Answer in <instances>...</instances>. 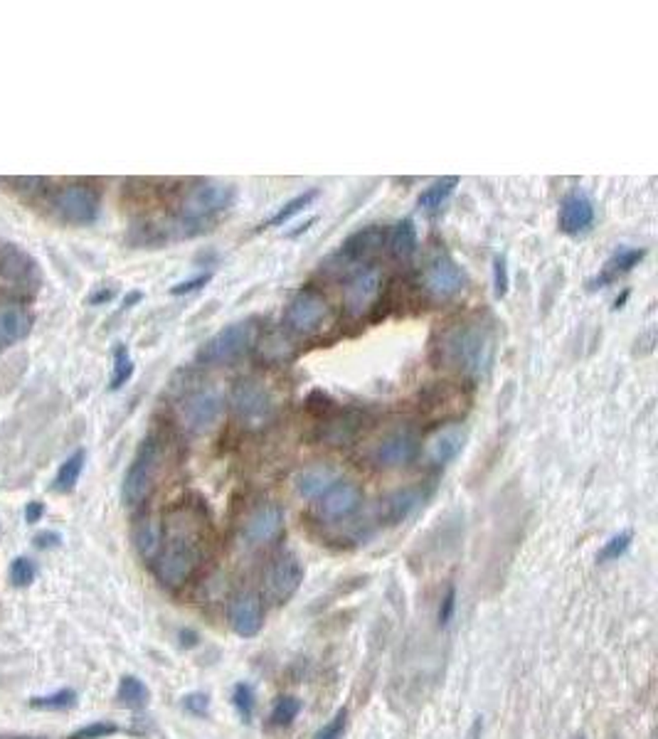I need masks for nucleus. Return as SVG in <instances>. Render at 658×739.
Listing matches in <instances>:
<instances>
[{
	"mask_svg": "<svg viewBox=\"0 0 658 739\" xmlns=\"http://www.w3.org/2000/svg\"><path fill=\"white\" fill-rule=\"evenodd\" d=\"M235 203V187L229 183L205 180L187 190L180 203V212L173 222H168L171 239H190L205 232L229 205Z\"/></svg>",
	"mask_w": 658,
	"mask_h": 739,
	"instance_id": "1",
	"label": "nucleus"
},
{
	"mask_svg": "<svg viewBox=\"0 0 658 739\" xmlns=\"http://www.w3.org/2000/svg\"><path fill=\"white\" fill-rule=\"evenodd\" d=\"M442 360L463 375L481 378L494 360V333L481 320L456 323L442 336Z\"/></svg>",
	"mask_w": 658,
	"mask_h": 739,
	"instance_id": "2",
	"label": "nucleus"
},
{
	"mask_svg": "<svg viewBox=\"0 0 658 739\" xmlns=\"http://www.w3.org/2000/svg\"><path fill=\"white\" fill-rule=\"evenodd\" d=\"M200 557H203V547L196 530L186 523H175L168 533V543L158 552L155 575L165 586L186 585L196 575Z\"/></svg>",
	"mask_w": 658,
	"mask_h": 739,
	"instance_id": "3",
	"label": "nucleus"
},
{
	"mask_svg": "<svg viewBox=\"0 0 658 739\" xmlns=\"http://www.w3.org/2000/svg\"><path fill=\"white\" fill-rule=\"evenodd\" d=\"M163 461V446L158 436H146L138 452H136L134 461L129 466V471L124 476V486H121V498L126 505H141L151 495L155 486V476Z\"/></svg>",
	"mask_w": 658,
	"mask_h": 739,
	"instance_id": "4",
	"label": "nucleus"
},
{
	"mask_svg": "<svg viewBox=\"0 0 658 739\" xmlns=\"http://www.w3.org/2000/svg\"><path fill=\"white\" fill-rule=\"evenodd\" d=\"M257 328L252 320H242V323H232L227 328L217 330L215 336L205 340L200 350H197V362L203 365H229L237 358H242L249 350V345L254 343Z\"/></svg>",
	"mask_w": 658,
	"mask_h": 739,
	"instance_id": "5",
	"label": "nucleus"
},
{
	"mask_svg": "<svg viewBox=\"0 0 658 739\" xmlns=\"http://www.w3.org/2000/svg\"><path fill=\"white\" fill-rule=\"evenodd\" d=\"M99 207H102L99 193L94 187H89V185L82 183L62 185L52 195L54 215L60 217L62 222H67V225H92V222H96V217H99Z\"/></svg>",
	"mask_w": 658,
	"mask_h": 739,
	"instance_id": "6",
	"label": "nucleus"
},
{
	"mask_svg": "<svg viewBox=\"0 0 658 739\" xmlns=\"http://www.w3.org/2000/svg\"><path fill=\"white\" fill-rule=\"evenodd\" d=\"M222 410H225V402L215 387H197L180 397L178 419L183 424V429L193 431V434H205L222 417Z\"/></svg>",
	"mask_w": 658,
	"mask_h": 739,
	"instance_id": "7",
	"label": "nucleus"
},
{
	"mask_svg": "<svg viewBox=\"0 0 658 739\" xmlns=\"http://www.w3.org/2000/svg\"><path fill=\"white\" fill-rule=\"evenodd\" d=\"M40 284V267L22 246L0 245V286L15 294H35Z\"/></svg>",
	"mask_w": 658,
	"mask_h": 739,
	"instance_id": "8",
	"label": "nucleus"
},
{
	"mask_svg": "<svg viewBox=\"0 0 658 739\" xmlns=\"http://www.w3.org/2000/svg\"><path fill=\"white\" fill-rule=\"evenodd\" d=\"M232 411L235 417L249 429H259L264 427L271 414H274V402L271 394L259 380H239L232 387V397H229Z\"/></svg>",
	"mask_w": 658,
	"mask_h": 739,
	"instance_id": "9",
	"label": "nucleus"
},
{
	"mask_svg": "<svg viewBox=\"0 0 658 739\" xmlns=\"http://www.w3.org/2000/svg\"><path fill=\"white\" fill-rule=\"evenodd\" d=\"M330 308L326 298L313 288H301L296 296L288 301L287 326L298 336H311L329 320Z\"/></svg>",
	"mask_w": 658,
	"mask_h": 739,
	"instance_id": "10",
	"label": "nucleus"
},
{
	"mask_svg": "<svg viewBox=\"0 0 658 739\" xmlns=\"http://www.w3.org/2000/svg\"><path fill=\"white\" fill-rule=\"evenodd\" d=\"M422 284L424 288L432 294L434 298L439 301H446V298L456 296L459 291H463L466 286V274L463 269L454 262L449 254H437V257L427 264L422 274Z\"/></svg>",
	"mask_w": 658,
	"mask_h": 739,
	"instance_id": "11",
	"label": "nucleus"
},
{
	"mask_svg": "<svg viewBox=\"0 0 658 739\" xmlns=\"http://www.w3.org/2000/svg\"><path fill=\"white\" fill-rule=\"evenodd\" d=\"M382 288L380 271L375 267H361L346 284L343 291V306L353 319H358L362 313H368L371 306L378 301Z\"/></svg>",
	"mask_w": 658,
	"mask_h": 739,
	"instance_id": "12",
	"label": "nucleus"
},
{
	"mask_svg": "<svg viewBox=\"0 0 658 739\" xmlns=\"http://www.w3.org/2000/svg\"><path fill=\"white\" fill-rule=\"evenodd\" d=\"M417 452H420L417 436L410 429H397L375 444L371 459L380 469H402V466L414 461Z\"/></svg>",
	"mask_w": 658,
	"mask_h": 739,
	"instance_id": "13",
	"label": "nucleus"
},
{
	"mask_svg": "<svg viewBox=\"0 0 658 739\" xmlns=\"http://www.w3.org/2000/svg\"><path fill=\"white\" fill-rule=\"evenodd\" d=\"M304 582V565L298 562L296 554H281L267 569V594L284 604L296 594Z\"/></svg>",
	"mask_w": 658,
	"mask_h": 739,
	"instance_id": "14",
	"label": "nucleus"
},
{
	"mask_svg": "<svg viewBox=\"0 0 658 739\" xmlns=\"http://www.w3.org/2000/svg\"><path fill=\"white\" fill-rule=\"evenodd\" d=\"M362 503V493L355 483L336 481L329 491L319 498V508L323 518L329 520H343L353 515Z\"/></svg>",
	"mask_w": 658,
	"mask_h": 739,
	"instance_id": "15",
	"label": "nucleus"
},
{
	"mask_svg": "<svg viewBox=\"0 0 658 739\" xmlns=\"http://www.w3.org/2000/svg\"><path fill=\"white\" fill-rule=\"evenodd\" d=\"M595 225V203L585 193H572L562 200L560 215H557V227L562 235L577 237L585 235L589 227Z\"/></svg>",
	"mask_w": 658,
	"mask_h": 739,
	"instance_id": "16",
	"label": "nucleus"
},
{
	"mask_svg": "<svg viewBox=\"0 0 658 739\" xmlns=\"http://www.w3.org/2000/svg\"><path fill=\"white\" fill-rule=\"evenodd\" d=\"M281 530H284V511L274 503L259 505L245 525V540L249 547H257V544L271 543Z\"/></svg>",
	"mask_w": 658,
	"mask_h": 739,
	"instance_id": "17",
	"label": "nucleus"
},
{
	"mask_svg": "<svg viewBox=\"0 0 658 739\" xmlns=\"http://www.w3.org/2000/svg\"><path fill=\"white\" fill-rule=\"evenodd\" d=\"M229 627L237 636L252 638L262 628V602L254 592H245L229 604Z\"/></svg>",
	"mask_w": 658,
	"mask_h": 739,
	"instance_id": "18",
	"label": "nucleus"
},
{
	"mask_svg": "<svg viewBox=\"0 0 658 739\" xmlns=\"http://www.w3.org/2000/svg\"><path fill=\"white\" fill-rule=\"evenodd\" d=\"M646 257V249L644 246H619L617 252L604 262L602 271L596 274L595 278H589V291H596V288H604L609 284H614L619 277L629 274L631 269L637 267L641 259Z\"/></svg>",
	"mask_w": 658,
	"mask_h": 739,
	"instance_id": "19",
	"label": "nucleus"
},
{
	"mask_svg": "<svg viewBox=\"0 0 658 739\" xmlns=\"http://www.w3.org/2000/svg\"><path fill=\"white\" fill-rule=\"evenodd\" d=\"M463 444H466V429H463L462 424L442 427L427 442V459L437 463V466H446V463H452L462 453Z\"/></svg>",
	"mask_w": 658,
	"mask_h": 739,
	"instance_id": "20",
	"label": "nucleus"
},
{
	"mask_svg": "<svg viewBox=\"0 0 658 739\" xmlns=\"http://www.w3.org/2000/svg\"><path fill=\"white\" fill-rule=\"evenodd\" d=\"M382 237H385V232L380 227H365V229L346 239V245L340 246L338 259L346 262L348 267H361L362 262L382 245Z\"/></svg>",
	"mask_w": 658,
	"mask_h": 739,
	"instance_id": "21",
	"label": "nucleus"
},
{
	"mask_svg": "<svg viewBox=\"0 0 658 739\" xmlns=\"http://www.w3.org/2000/svg\"><path fill=\"white\" fill-rule=\"evenodd\" d=\"M32 328V316L22 306H0V345L21 343Z\"/></svg>",
	"mask_w": 658,
	"mask_h": 739,
	"instance_id": "22",
	"label": "nucleus"
},
{
	"mask_svg": "<svg viewBox=\"0 0 658 739\" xmlns=\"http://www.w3.org/2000/svg\"><path fill=\"white\" fill-rule=\"evenodd\" d=\"M424 501V493L420 488H402V491L392 493L390 498L385 501V520L392 525L407 520L420 503Z\"/></svg>",
	"mask_w": 658,
	"mask_h": 739,
	"instance_id": "23",
	"label": "nucleus"
},
{
	"mask_svg": "<svg viewBox=\"0 0 658 739\" xmlns=\"http://www.w3.org/2000/svg\"><path fill=\"white\" fill-rule=\"evenodd\" d=\"M387 249L397 262H407L417 252V227H414L410 217H404L392 227L390 235H387Z\"/></svg>",
	"mask_w": 658,
	"mask_h": 739,
	"instance_id": "24",
	"label": "nucleus"
},
{
	"mask_svg": "<svg viewBox=\"0 0 658 739\" xmlns=\"http://www.w3.org/2000/svg\"><path fill=\"white\" fill-rule=\"evenodd\" d=\"M333 483H336V473L330 471V469H326V466H311L306 471L298 473L294 486H296L298 495H304V498H321Z\"/></svg>",
	"mask_w": 658,
	"mask_h": 739,
	"instance_id": "25",
	"label": "nucleus"
},
{
	"mask_svg": "<svg viewBox=\"0 0 658 739\" xmlns=\"http://www.w3.org/2000/svg\"><path fill=\"white\" fill-rule=\"evenodd\" d=\"M134 543L136 550H138V554L144 560H154L155 554L161 552V547H163V527H161V523L155 518H151V515L144 518V520H138L134 530Z\"/></svg>",
	"mask_w": 658,
	"mask_h": 739,
	"instance_id": "26",
	"label": "nucleus"
},
{
	"mask_svg": "<svg viewBox=\"0 0 658 739\" xmlns=\"http://www.w3.org/2000/svg\"><path fill=\"white\" fill-rule=\"evenodd\" d=\"M456 185H459V178H456V175H449V178H442V180H434L429 187H424L422 193H420L417 205L422 207V210H437V207H442L444 203L452 197Z\"/></svg>",
	"mask_w": 658,
	"mask_h": 739,
	"instance_id": "27",
	"label": "nucleus"
},
{
	"mask_svg": "<svg viewBox=\"0 0 658 739\" xmlns=\"http://www.w3.org/2000/svg\"><path fill=\"white\" fill-rule=\"evenodd\" d=\"M316 197H319V190H316V187H311V190H306V193L291 197L288 203H284V205L279 207L274 215L269 217L267 225H262V229H264V227H284L287 222H291L298 212H304V210H306V207H309Z\"/></svg>",
	"mask_w": 658,
	"mask_h": 739,
	"instance_id": "28",
	"label": "nucleus"
},
{
	"mask_svg": "<svg viewBox=\"0 0 658 739\" xmlns=\"http://www.w3.org/2000/svg\"><path fill=\"white\" fill-rule=\"evenodd\" d=\"M84 461H87V453H84V449L74 452L70 459H64V463L60 466V471H57V476H54V486H52V488L60 493L72 491L84 471Z\"/></svg>",
	"mask_w": 658,
	"mask_h": 739,
	"instance_id": "29",
	"label": "nucleus"
},
{
	"mask_svg": "<svg viewBox=\"0 0 658 739\" xmlns=\"http://www.w3.org/2000/svg\"><path fill=\"white\" fill-rule=\"evenodd\" d=\"M134 375V360L129 355V348L124 343H119L116 350H113V370H112V380H109V390H121L126 382L131 380Z\"/></svg>",
	"mask_w": 658,
	"mask_h": 739,
	"instance_id": "30",
	"label": "nucleus"
},
{
	"mask_svg": "<svg viewBox=\"0 0 658 739\" xmlns=\"http://www.w3.org/2000/svg\"><path fill=\"white\" fill-rule=\"evenodd\" d=\"M119 700L126 708H144L148 702V688L138 677H124L121 685H119Z\"/></svg>",
	"mask_w": 658,
	"mask_h": 739,
	"instance_id": "31",
	"label": "nucleus"
},
{
	"mask_svg": "<svg viewBox=\"0 0 658 739\" xmlns=\"http://www.w3.org/2000/svg\"><path fill=\"white\" fill-rule=\"evenodd\" d=\"M631 540H634V533L631 530H621V533L612 535L604 547L599 550L596 560L599 562H612V560H619L621 554H627V550L631 547Z\"/></svg>",
	"mask_w": 658,
	"mask_h": 739,
	"instance_id": "32",
	"label": "nucleus"
},
{
	"mask_svg": "<svg viewBox=\"0 0 658 739\" xmlns=\"http://www.w3.org/2000/svg\"><path fill=\"white\" fill-rule=\"evenodd\" d=\"M298 712H301V700L294 698V695H284V698L277 700V705L271 710V725L287 727L298 718Z\"/></svg>",
	"mask_w": 658,
	"mask_h": 739,
	"instance_id": "33",
	"label": "nucleus"
},
{
	"mask_svg": "<svg viewBox=\"0 0 658 739\" xmlns=\"http://www.w3.org/2000/svg\"><path fill=\"white\" fill-rule=\"evenodd\" d=\"M232 700H235V708L239 710V715L245 719H249L254 715V688L249 683H239L232 693Z\"/></svg>",
	"mask_w": 658,
	"mask_h": 739,
	"instance_id": "34",
	"label": "nucleus"
},
{
	"mask_svg": "<svg viewBox=\"0 0 658 739\" xmlns=\"http://www.w3.org/2000/svg\"><path fill=\"white\" fill-rule=\"evenodd\" d=\"M508 286H511V277H508V262H505V257H496L494 259V296L496 298H505V294H508Z\"/></svg>",
	"mask_w": 658,
	"mask_h": 739,
	"instance_id": "35",
	"label": "nucleus"
},
{
	"mask_svg": "<svg viewBox=\"0 0 658 739\" xmlns=\"http://www.w3.org/2000/svg\"><path fill=\"white\" fill-rule=\"evenodd\" d=\"M346 718H348L346 708L338 710V712H336V718L330 719L329 725H323V727L313 735V739H343V732H346Z\"/></svg>",
	"mask_w": 658,
	"mask_h": 739,
	"instance_id": "36",
	"label": "nucleus"
},
{
	"mask_svg": "<svg viewBox=\"0 0 658 739\" xmlns=\"http://www.w3.org/2000/svg\"><path fill=\"white\" fill-rule=\"evenodd\" d=\"M210 281H212V271H205V274H197V277H193V278H186V281H180V284L171 286V296L196 294V291H200L203 286H207Z\"/></svg>",
	"mask_w": 658,
	"mask_h": 739,
	"instance_id": "37",
	"label": "nucleus"
},
{
	"mask_svg": "<svg viewBox=\"0 0 658 739\" xmlns=\"http://www.w3.org/2000/svg\"><path fill=\"white\" fill-rule=\"evenodd\" d=\"M74 700H77V695H74L72 690H62V693H54V695H50V698H37L32 705H35V708H42V710H62V708H72Z\"/></svg>",
	"mask_w": 658,
	"mask_h": 739,
	"instance_id": "38",
	"label": "nucleus"
},
{
	"mask_svg": "<svg viewBox=\"0 0 658 739\" xmlns=\"http://www.w3.org/2000/svg\"><path fill=\"white\" fill-rule=\"evenodd\" d=\"M11 579L18 586H28L35 579V565L28 557H18L11 567Z\"/></svg>",
	"mask_w": 658,
	"mask_h": 739,
	"instance_id": "39",
	"label": "nucleus"
},
{
	"mask_svg": "<svg viewBox=\"0 0 658 739\" xmlns=\"http://www.w3.org/2000/svg\"><path fill=\"white\" fill-rule=\"evenodd\" d=\"M454 606H456V592H454V586H449V589H446V596L442 599V606H439V624H442V627H446V624L452 621Z\"/></svg>",
	"mask_w": 658,
	"mask_h": 739,
	"instance_id": "40",
	"label": "nucleus"
},
{
	"mask_svg": "<svg viewBox=\"0 0 658 739\" xmlns=\"http://www.w3.org/2000/svg\"><path fill=\"white\" fill-rule=\"evenodd\" d=\"M113 732H116L113 725H92V727H87L82 729V732L72 735V739H99L106 737V735H113Z\"/></svg>",
	"mask_w": 658,
	"mask_h": 739,
	"instance_id": "41",
	"label": "nucleus"
},
{
	"mask_svg": "<svg viewBox=\"0 0 658 739\" xmlns=\"http://www.w3.org/2000/svg\"><path fill=\"white\" fill-rule=\"evenodd\" d=\"M183 705H186L190 712H196V715H205L207 712V695H203V693H196V695H187L186 700H183Z\"/></svg>",
	"mask_w": 658,
	"mask_h": 739,
	"instance_id": "42",
	"label": "nucleus"
},
{
	"mask_svg": "<svg viewBox=\"0 0 658 739\" xmlns=\"http://www.w3.org/2000/svg\"><path fill=\"white\" fill-rule=\"evenodd\" d=\"M113 296H116V288L102 286L99 291H94L92 296H89V303H92V306H104V303H109Z\"/></svg>",
	"mask_w": 658,
	"mask_h": 739,
	"instance_id": "43",
	"label": "nucleus"
},
{
	"mask_svg": "<svg viewBox=\"0 0 658 739\" xmlns=\"http://www.w3.org/2000/svg\"><path fill=\"white\" fill-rule=\"evenodd\" d=\"M45 515V505L37 503V501H32V503H28V508H25V520L28 523H40V518Z\"/></svg>",
	"mask_w": 658,
	"mask_h": 739,
	"instance_id": "44",
	"label": "nucleus"
},
{
	"mask_svg": "<svg viewBox=\"0 0 658 739\" xmlns=\"http://www.w3.org/2000/svg\"><path fill=\"white\" fill-rule=\"evenodd\" d=\"M35 544L37 547H42V550H50V547H54V544H60V535L57 533H40L37 537H35Z\"/></svg>",
	"mask_w": 658,
	"mask_h": 739,
	"instance_id": "45",
	"label": "nucleus"
},
{
	"mask_svg": "<svg viewBox=\"0 0 658 739\" xmlns=\"http://www.w3.org/2000/svg\"><path fill=\"white\" fill-rule=\"evenodd\" d=\"M136 301H141V291H131V294H129V296H126L124 306H126V308H129V306H134Z\"/></svg>",
	"mask_w": 658,
	"mask_h": 739,
	"instance_id": "46",
	"label": "nucleus"
},
{
	"mask_svg": "<svg viewBox=\"0 0 658 739\" xmlns=\"http://www.w3.org/2000/svg\"><path fill=\"white\" fill-rule=\"evenodd\" d=\"M629 298V291H624V294H621V296L617 298V301H614V308H621L624 306V301H627Z\"/></svg>",
	"mask_w": 658,
	"mask_h": 739,
	"instance_id": "47",
	"label": "nucleus"
},
{
	"mask_svg": "<svg viewBox=\"0 0 658 739\" xmlns=\"http://www.w3.org/2000/svg\"><path fill=\"white\" fill-rule=\"evenodd\" d=\"M575 739H582V737H575Z\"/></svg>",
	"mask_w": 658,
	"mask_h": 739,
	"instance_id": "48",
	"label": "nucleus"
}]
</instances>
